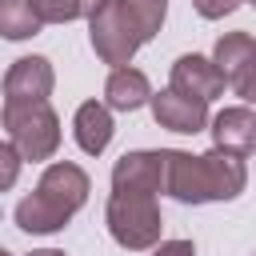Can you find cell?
Returning a JSON list of instances; mask_svg holds the SVG:
<instances>
[{"label":"cell","mask_w":256,"mask_h":256,"mask_svg":"<svg viewBox=\"0 0 256 256\" xmlns=\"http://www.w3.org/2000/svg\"><path fill=\"white\" fill-rule=\"evenodd\" d=\"M164 24V4L152 0H104L88 16V36L92 48L104 64L128 68L140 44H148Z\"/></svg>","instance_id":"cell-1"},{"label":"cell","mask_w":256,"mask_h":256,"mask_svg":"<svg viewBox=\"0 0 256 256\" xmlns=\"http://www.w3.org/2000/svg\"><path fill=\"white\" fill-rule=\"evenodd\" d=\"M88 200V172L72 160L48 164L36 192L16 204V224L24 232H60Z\"/></svg>","instance_id":"cell-2"},{"label":"cell","mask_w":256,"mask_h":256,"mask_svg":"<svg viewBox=\"0 0 256 256\" xmlns=\"http://www.w3.org/2000/svg\"><path fill=\"white\" fill-rule=\"evenodd\" d=\"M108 232L120 248L128 252H144V248H156L160 244V204L156 196H144V192H112L108 196Z\"/></svg>","instance_id":"cell-3"},{"label":"cell","mask_w":256,"mask_h":256,"mask_svg":"<svg viewBox=\"0 0 256 256\" xmlns=\"http://www.w3.org/2000/svg\"><path fill=\"white\" fill-rule=\"evenodd\" d=\"M4 128L24 160H48L60 148V116L48 104H4Z\"/></svg>","instance_id":"cell-4"},{"label":"cell","mask_w":256,"mask_h":256,"mask_svg":"<svg viewBox=\"0 0 256 256\" xmlns=\"http://www.w3.org/2000/svg\"><path fill=\"white\" fill-rule=\"evenodd\" d=\"M56 72L44 56H20L4 72V104H48Z\"/></svg>","instance_id":"cell-5"},{"label":"cell","mask_w":256,"mask_h":256,"mask_svg":"<svg viewBox=\"0 0 256 256\" xmlns=\"http://www.w3.org/2000/svg\"><path fill=\"white\" fill-rule=\"evenodd\" d=\"M164 180H168V160H164V148L160 152H124L112 168V192H144V196H156L164 192Z\"/></svg>","instance_id":"cell-6"},{"label":"cell","mask_w":256,"mask_h":256,"mask_svg":"<svg viewBox=\"0 0 256 256\" xmlns=\"http://www.w3.org/2000/svg\"><path fill=\"white\" fill-rule=\"evenodd\" d=\"M164 160H168V180H164V192H168V196H176L180 204H208V200H212L200 156L164 148Z\"/></svg>","instance_id":"cell-7"},{"label":"cell","mask_w":256,"mask_h":256,"mask_svg":"<svg viewBox=\"0 0 256 256\" xmlns=\"http://www.w3.org/2000/svg\"><path fill=\"white\" fill-rule=\"evenodd\" d=\"M148 104H152L156 124H160V128H168V132L196 136V132H204V128H208V104L188 100V96H180V92H172V88L152 92V100H148Z\"/></svg>","instance_id":"cell-8"},{"label":"cell","mask_w":256,"mask_h":256,"mask_svg":"<svg viewBox=\"0 0 256 256\" xmlns=\"http://www.w3.org/2000/svg\"><path fill=\"white\" fill-rule=\"evenodd\" d=\"M172 92H180V96H188V100L208 104V100H216V96L224 92V76L216 72V64H212V60H204V56L188 52V56H180V60L172 64Z\"/></svg>","instance_id":"cell-9"},{"label":"cell","mask_w":256,"mask_h":256,"mask_svg":"<svg viewBox=\"0 0 256 256\" xmlns=\"http://www.w3.org/2000/svg\"><path fill=\"white\" fill-rule=\"evenodd\" d=\"M204 160V176H208V192L212 200H236L248 184V168H244V156L236 152H224V148H212L200 156Z\"/></svg>","instance_id":"cell-10"},{"label":"cell","mask_w":256,"mask_h":256,"mask_svg":"<svg viewBox=\"0 0 256 256\" xmlns=\"http://www.w3.org/2000/svg\"><path fill=\"white\" fill-rule=\"evenodd\" d=\"M212 64H216V72L224 76V84H240L252 68H256V40L248 36V32H224L220 40H216V48H212Z\"/></svg>","instance_id":"cell-11"},{"label":"cell","mask_w":256,"mask_h":256,"mask_svg":"<svg viewBox=\"0 0 256 256\" xmlns=\"http://www.w3.org/2000/svg\"><path fill=\"white\" fill-rule=\"evenodd\" d=\"M212 140L216 148L224 152H236V156H248L256 148V116L248 108H224L216 112L212 120Z\"/></svg>","instance_id":"cell-12"},{"label":"cell","mask_w":256,"mask_h":256,"mask_svg":"<svg viewBox=\"0 0 256 256\" xmlns=\"http://www.w3.org/2000/svg\"><path fill=\"white\" fill-rule=\"evenodd\" d=\"M72 132H76V144L88 152V156H100L104 148H108V140H112V112H108V104H100V100H84L80 108H76V120H72Z\"/></svg>","instance_id":"cell-13"},{"label":"cell","mask_w":256,"mask_h":256,"mask_svg":"<svg viewBox=\"0 0 256 256\" xmlns=\"http://www.w3.org/2000/svg\"><path fill=\"white\" fill-rule=\"evenodd\" d=\"M152 100V88H148V76L140 68H112L108 84H104V104L116 108V112H136L140 104Z\"/></svg>","instance_id":"cell-14"},{"label":"cell","mask_w":256,"mask_h":256,"mask_svg":"<svg viewBox=\"0 0 256 256\" xmlns=\"http://www.w3.org/2000/svg\"><path fill=\"white\" fill-rule=\"evenodd\" d=\"M40 12L32 0H0V36L4 40H28L40 32Z\"/></svg>","instance_id":"cell-15"},{"label":"cell","mask_w":256,"mask_h":256,"mask_svg":"<svg viewBox=\"0 0 256 256\" xmlns=\"http://www.w3.org/2000/svg\"><path fill=\"white\" fill-rule=\"evenodd\" d=\"M32 4H36V12H40L44 24H68V20L88 16L84 0H32Z\"/></svg>","instance_id":"cell-16"},{"label":"cell","mask_w":256,"mask_h":256,"mask_svg":"<svg viewBox=\"0 0 256 256\" xmlns=\"http://www.w3.org/2000/svg\"><path fill=\"white\" fill-rule=\"evenodd\" d=\"M20 164H24V156L16 152V144H12V140H0V192H8V188L16 184Z\"/></svg>","instance_id":"cell-17"},{"label":"cell","mask_w":256,"mask_h":256,"mask_svg":"<svg viewBox=\"0 0 256 256\" xmlns=\"http://www.w3.org/2000/svg\"><path fill=\"white\" fill-rule=\"evenodd\" d=\"M244 0H192V8L204 16V20H220V16H228V12H236Z\"/></svg>","instance_id":"cell-18"},{"label":"cell","mask_w":256,"mask_h":256,"mask_svg":"<svg viewBox=\"0 0 256 256\" xmlns=\"http://www.w3.org/2000/svg\"><path fill=\"white\" fill-rule=\"evenodd\" d=\"M152 256H196V248H192V240H160L152 248Z\"/></svg>","instance_id":"cell-19"},{"label":"cell","mask_w":256,"mask_h":256,"mask_svg":"<svg viewBox=\"0 0 256 256\" xmlns=\"http://www.w3.org/2000/svg\"><path fill=\"white\" fill-rule=\"evenodd\" d=\"M236 96H240L244 104H256V68H252V72H248V76L236 84Z\"/></svg>","instance_id":"cell-20"},{"label":"cell","mask_w":256,"mask_h":256,"mask_svg":"<svg viewBox=\"0 0 256 256\" xmlns=\"http://www.w3.org/2000/svg\"><path fill=\"white\" fill-rule=\"evenodd\" d=\"M32 256H64L60 248H40V252H32Z\"/></svg>","instance_id":"cell-21"},{"label":"cell","mask_w":256,"mask_h":256,"mask_svg":"<svg viewBox=\"0 0 256 256\" xmlns=\"http://www.w3.org/2000/svg\"><path fill=\"white\" fill-rule=\"evenodd\" d=\"M0 256H12V252H8V248H0Z\"/></svg>","instance_id":"cell-22"},{"label":"cell","mask_w":256,"mask_h":256,"mask_svg":"<svg viewBox=\"0 0 256 256\" xmlns=\"http://www.w3.org/2000/svg\"><path fill=\"white\" fill-rule=\"evenodd\" d=\"M152 4H164V0H152Z\"/></svg>","instance_id":"cell-23"},{"label":"cell","mask_w":256,"mask_h":256,"mask_svg":"<svg viewBox=\"0 0 256 256\" xmlns=\"http://www.w3.org/2000/svg\"><path fill=\"white\" fill-rule=\"evenodd\" d=\"M248 4H256V0H248Z\"/></svg>","instance_id":"cell-24"}]
</instances>
